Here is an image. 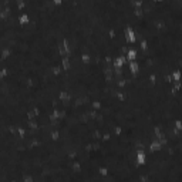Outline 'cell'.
Returning <instances> with one entry per match:
<instances>
[{
    "instance_id": "ac0fdd59",
    "label": "cell",
    "mask_w": 182,
    "mask_h": 182,
    "mask_svg": "<svg viewBox=\"0 0 182 182\" xmlns=\"http://www.w3.org/2000/svg\"><path fill=\"white\" fill-rule=\"evenodd\" d=\"M138 48H140L141 51H148V41H147V39H141L140 41H138Z\"/></svg>"
},
{
    "instance_id": "9a60e30c",
    "label": "cell",
    "mask_w": 182,
    "mask_h": 182,
    "mask_svg": "<svg viewBox=\"0 0 182 182\" xmlns=\"http://www.w3.org/2000/svg\"><path fill=\"white\" fill-rule=\"evenodd\" d=\"M101 135H103V132H101L98 128H95V130L91 131V138H93V141H101Z\"/></svg>"
},
{
    "instance_id": "484cf974",
    "label": "cell",
    "mask_w": 182,
    "mask_h": 182,
    "mask_svg": "<svg viewBox=\"0 0 182 182\" xmlns=\"http://www.w3.org/2000/svg\"><path fill=\"white\" fill-rule=\"evenodd\" d=\"M159 144H161V147H167L168 145V138L167 137H164V138H161V140H158Z\"/></svg>"
},
{
    "instance_id": "d4e9b609",
    "label": "cell",
    "mask_w": 182,
    "mask_h": 182,
    "mask_svg": "<svg viewBox=\"0 0 182 182\" xmlns=\"http://www.w3.org/2000/svg\"><path fill=\"white\" fill-rule=\"evenodd\" d=\"M124 67H122V68H114V76H115L117 78L118 77H122V74H124Z\"/></svg>"
},
{
    "instance_id": "83f0119b",
    "label": "cell",
    "mask_w": 182,
    "mask_h": 182,
    "mask_svg": "<svg viewBox=\"0 0 182 182\" xmlns=\"http://www.w3.org/2000/svg\"><path fill=\"white\" fill-rule=\"evenodd\" d=\"M2 10H3V7H2V6H0V12H2Z\"/></svg>"
},
{
    "instance_id": "4fadbf2b",
    "label": "cell",
    "mask_w": 182,
    "mask_h": 182,
    "mask_svg": "<svg viewBox=\"0 0 182 182\" xmlns=\"http://www.w3.org/2000/svg\"><path fill=\"white\" fill-rule=\"evenodd\" d=\"M26 134H27V130L23 127V125H20V127H17V137H19L20 140L23 141L24 138H26Z\"/></svg>"
},
{
    "instance_id": "603a6c76",
    "label": "cell",
    "mask_w": 182,
    "mask_h": 182,
    "mask_svg": "<svg viewBox=\"0 0 182 182\" xmlns=\"http://www.w3.org/2000/svg\"><path fill=\"white\" fill-rule=\"evenodd\" d=\"M21 182H34V176H33V175H30V174H26V175H23Z\"/></svg>"
},
{
    "instance_id": "7a4b0ae2",
    "label": "cell",
    "mask_w": 182,
    "mask_h": 182,
    "mask_svg": "<svg viewBox=\"0 0 182 182\" xmlns=\"http://www.w3.org/2000/svg\"><path fill=\"white\" fill-rule=\"evenodd\" d=\"M127 57H125V54H120L117 56V57L112 58V67L114 68H122V67L127 66Z\"/></svg>"
},
{
    "instance_id": "30bf717a",
    "label": "cell",
    "mask_w": 182,
    "mask_h": 182,
    "mask_svg": "<svg viewBox=\"0 0 182 182\" xmlns=\"http://www.w3.org/2000/svg\"><path fill=\"white\" fill-rule=\"evenodd\" d=\"M97 172H98V175H100V176H103V178L105 179V176L110 174V169L105 167V165H100V167L97 168Z\"/></svg>"
},
{
    "instance_id": "44dd1931",
    "label": "cell",
    "mask_w": 182,
    "mask_h": 182,
    "mask_svg": "<svg viewBox=\"0 0 182 182\" xmlns=\"http://www.w3.org/2000/svg\"><path fill=\"white\" fill-rule=\"evenodd\" d=\"M111 138H112L111 134H110L108 131H105V132H103V135H101V142H103V144H104V142H108Z\"/></svg>"
},
{
    "instance_id": "7402d4cb",
    "label": "cell",
    "mask_w": 182,
    "mask_h": 182,
    "mask_svg": "<svg viewBox=\"0 0 182 182\" xmlns=\"http://www.w3.org/2000/svg\"><path fill=\"white\" fill-rule=\"evenodd\" d=\"M107 34H108V39L110 40H115L117 39V30H115V29H110Z\"/></svg>"
},
{
    "instance_id": "cb8c5ba5",
    "label": "cell",
    "mask_w": 182,
    "mask_h": 182,
    "mask_svg": "<svg viewBox=\"0 0 182 182\" xmlns=\"http://www.w3.org/2000/svg\"><path fill=\"white\" fill-rule=\"evenodd\" d=\"M174 128L178 130V131H182V121L179 120V118H176V120L174 121Z\"/></svg>"
},
{
    "instance_id": "52a82bcc",
    "label": "cell",
    "mask_w": 182,
    "mask_h": 182,
    "mask_svg": "<svg viewBox=\"0 0 182 182\" xmlns=\"http://www.w3.org/2000/svg\"><path fill=\"white\" fill-rule=\"evenodd\" d=\"M12 12H13L12 6H6V7L0 12V20H7L9 17H10V14H12Z\"/></svg>"
},
{
    "instance_id": "4316f807",
    "label": "cell",
    "mask_w": 182,
    "mask_h": 182,
    "mask_svg": "<svg viewBox=\"0 0 182 182\" xmlns=\"http://www.w3.org/2000/svg\"><path fill=\"white\" fill-rule=\"evenodd\" d=\"M53 4H54V6H61L63 0H53Z\"/></svg>"
},
{
    "instance_id": "6da1fadb",
    "label": "cell",
    "mask_w": 182,
    "mask_h": 182,
    "mask_svg": "<svg viewBox=\"0 0 182 182\" xmlns=\"http://www.w3.org/2000/svg\"><path fill=\"white\" fill-rule=\"evenodd\" d=\"M124 37H125V41H127L128 44H137V43H138L137 33H135V30H134L131 26L124 27ZM137 46H138V44H137Z\"/></svg>"
},
{
    "instance_id": "7c38bea8",
    "label": "cell",
    "mask_w": 182,
    "mask_h": 182,
    "mask_svg": "<svg viewBox=\"0 0 182 182\" xmlns=\"http://www.w3.org/2000/svg\"><path fill=\"white\" fill-rule=\"evenodd\" d=\"M132 14L135 16L137 19H142L144 16H145V12H144L142 7H135V9H132Z\"/></svg>"
},
{
    "instance_id": "3957f363",
    "label": "cell",
    "mask_w": 182,
    "mask_h": 182,
    "mask_svg": "<svg viewBox=\"0 0 182 182\" xmlns=\"http://www.w3.org/2000/svg\"><path fill=\"white\" fill-rule=\"evenodd\" d=\"M40 114H41L40 107H33V108H30L26 112V118H27V120H37L40 117Z\"/></svg>"
},
{
    "instance_id": "277c9868",
    "label": "cell",
    "mask_w": 182,
    "mask_h": 182,
    "mask_svg": "<svg viewBox=\"0 0 182 182\" xmlns=\"http://www.w3.org/2000/svg\"><path fill=\"white\" fill-rule=\"evenodd\" d=\"M127 66H128V71H130L131 76H137V74H138V71H140V63L137 61V60L128 61Z\"/></svg>"
},
{
    "instance_id": "2e32d148",
    "label": "cell",
    "mask_w": 182,
    "mask_h": 182,
    "mask_svg": "<svg viewBox=\"0 0 182 182\" xmlns=\"http://www.w3.org/2000/svg\"><path fill=\"white\" fill-rule=\"evenodd\" d=\"M58 138H60V131H58L57 128L51 130V132H50V140L53 141V142H57Z\"/></svg>"
},
{
    "instance_id": "5b68a950",
    "label": "cell",
    "mask_w": 182,
    "mask_h": 182,
    "mask_svg": "<svg viewBox=\"0 0 182 182\" xmlns=\"http://www.w3.org/2000/svg\"><path fill=\"white\" fill-rule=\"evenodd\" d=\"M60 66H61L63 71L71 70V60H70V57H67V56L61 57V60H60Z\"/></svg>"
},
{
    "instance_id": "8fae6325",
    "label": "cell",
    "mask_w": 182,
    "mask_h": 182,
    "mask_svg": "<svg viewBox=\"0 0 182 182\" xmlns=\"http://www.w3.org/2000/svg\"><path fill=\"white\" fill-rule=\"evenodd\" d=\"M171 78H172V83L181 81V68H175V70L171 73Z\"/></svg>"
},
{
    "instance_id": "e0dca14e",
    "label": "cell",
    "mask_w": 182,
    "mask_h": 182,
    "mask_svg": "<svg viewBox=\"0 0 182 182\" xmlns=\"http://www.w3.org/2000/svg\"><path fill=\"white\" fill-rule=\"evenodd\" d=\"M63 73V68L60 64H56V66L51 67V74L54 76V77H57V76H60V74Z\"/></svg>"
},
{
    "instance_id": "9c48e42d",
    "label": "cell",
    "mask_w": 182,
    "mask_h": 182,
    "mask_svg": "<svg viewBox=\"0 0 182 182\" xmlns=\"http://www.w3.org/2000/svg\"><path fill=\"white\" fill-rule=\"evenodd\" d=\"M10 56H12V48H9V47L2 48V51H0V60H7Z\"/></svg>"
},
{
    "instance_id": "8992f818",
    "label": "cell",
    "mask_w": 182,
    "mask_h": 182,
    "mask_svg": "<svg viewBox=\"0 0 182 182\" xmlns=\"http://www.w3.org/2000/svg\"><path fill=\"white\" fill-rule=\"evenodd\" d=\"M17 21H19L20 26H26V24L30 23V16L27 13H20L19 17H17Z\"/></svg>"
},
{
    "instance_id": "d6986e66",
    "label": "cell",
    "mask_w": 182,
    "mask_h": 182,
    "mask_svg": "<svg viewBox=\"0 0 182 182\" xmlns=\"http://www.w3.org/2000/svg\"><path fill=\"white\" fill-rule=\"evenodd\" d=\"M14 4H16V9H17L19 12H23L24 9H26V2H24V0H14Z\"/></svg>"
},
{
    "instance_id": "ffe728a7",
    "label": "cell",
    "mask_w": 182,
    "mask_h": 182,
    "mask_svg": "<svg viewBox=\"0 0 182 182\" xmlns=\"http://www.w3.org/2000/svg\"><path fill=\"white\" fill-rule=\"evenodd\" d=\"M147 78H148V83H149L151 85H155L157 83H158V80H157V74L155 73H149L147 76Z\"/></svg>"
},
{
    "instance_id": "5bb4252c",
    "label": "cell",
    "mask_w": 182,
    "mask_h": 182,
    "mask_svg": "<svg viewBox=\"0 0 182 182\" xmlns=\"http://www.w3.org/2000/svg\"><path fill=\"white\" fill-rule=\"evenodd\" d=\"M101 107H103V103L100 100H91V103H90V108H93V110L100 111Z\"/></svg>"
},
{
    "instance_id": "ba28073f",
    "label": "cell",
    "mask_w": 182,
    "mask_h": 182,
    "mask_svg": "<svg viewBox=\"0 0 182 182\" xmlns=\"http://www.w3.org/2000/svg\"><path fill=\"white\" fill-rule=\"evenodd\" d=\"M78 60L81 61V64H84V66H88L90 63H91V56H90L88 53H81V54H80V57H78Z\"/></svg>"
}]
</instances>
